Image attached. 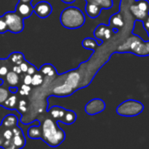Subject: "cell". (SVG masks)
Listing matches in <instances>:
<instances>
[{
	"instance_id": "37",
	"label": "cell",
	"mask_w": 149,
	"mask_h": 149,
	"mask_svg": "<svg viewBox=\"0 0 149 149\" xmlns=\"http://www.w3.org/2000/svg\"><path fill=\"white\" fill-rule=\"evenodd\" d=\"M13 71L15 72L18 74H22V71H21V69L19 68V65H13Z\"/></svg>"
},
{
	"instance_id": "42",
	"label": "cell",
	"mask_w": 149,
	"mask_h": 149,
	"mask_svg": "<svg viewBox=\"0 0 149 149\" xmlns=\"http://www.w3.org/2000/svg\"><path fill=\"white\" fill-rule=\"evenodd\" d=\"M2 61H3V59H0V66L2 65Z\"/></svg>"
},
{
	"instance_id": "8",
	"label": "cell",
	"mask_w": 149,
	"mask_h": 149,
	"mask_svg": "<svg viewBox=\"0 0 149 149\" xmlns=\"http://www.w3.org/2000/svg\"><path fill=\"white\" fill-rule=\"evenodd\" d=\"M12 131L13 133V142L15 145V146L18 149H22L23 147H25L26 144V138L22 130L18 125H16L13 128H12Z\"/></svg>"
},
{
	"instance_id": "35",
	"label": "cell",
	"mask_w": 149,
	"mask_h": 149,
	"mask_svg": "<svg viewBox=\"0 0 149 149\" xmlns=\"http://www.w3.org/2000/svg\"><path fill=\"white\" fill-rule=\"evenodd\" d=\"M23 83L26 85H31L32 84V76L28 74H26V76L24 77V79H23Z\"/></svg>"
},
{
	"instance_id": "39",
	"label": "cell",
	"mask_w": 149,
	"mask_h": 149,
	"mask_svg": "<svg viewBox=\"0 0 149 149\" xmlns=\"http://www.w3.org/2000/svg\"><path fill=\"white\" fill-rule=\"evenodd\" d=\"M62 3H65V4H73L76 0H61Z\"/></svg>"
},
{
	"instance_id": "13",
	"label": "cell",
	"mask_w": 149,
	"mask_h": 149,
	"mask_svg": "<svg viewBox=\"0 0 149 149\" xmlns=\"http://www.w3.org/2000/svg\"><path fill=\"white\" fill-rule=\"evenodd\" d=\"M49 113H50V116L52 117V119H54V121L56 122H61L62 117L64 116L65 114V111H66V109L65 108H62L61 106H53L50 108V110L48 111Z\"/></svg>"
},
{
	"instance_id": "4",
	"label": "cell",
	"mask_w": 149,
	"mask_h": 149,
	"mask_svg": "<svg viewBox=\"0 0 149 149\" xmlns=\"http://www.w3.org/2000/svg\"><path fill=\"white\" fill-rule=\"evenodd\" d=\"M8 31L13 33H19L24 30V19L16 12H7L3 15Z\"/></svg>"
},
{
	"instance_id": "7",
	"label": "cell",
	"mask_w": 149,
	"mask_h": 149,
	"mask_svg": "<svg viewBox=\"0 0 149 149\" xmlns=\"http://www.w3.org/2000/svg\"><path fill=\"white\" fill-rule=\"evenodd\" d=\"M113 31L112 28L110 26H106L104 24H100L99 26H97L94 31V36L97 40H98L99 41L103 42L104 40H109L111 37Z\"/></svg>"
},
{
	"instance_id": "6",
	"label": "cell",
	"mask_w": 149,
	"mask_h": 149,
	"mask_svg": "<svg viewBox=\"0 0 149 149\" xmlns=\"http://www.w3.org/2000/svg\"><path fill=\"white\" fill-rule=\"evenodd\" d=\"M53 12L52 6L47 1H40L33 6V13L40 19L47 18Z\"/></svg>"
},
{
	"instance_id": "21",
	"label": "cell",
	"mask_w": 149,
	"mask_h": 149,
	"mask_svg": "<svg viewBox=\"0 0 149 149\" xmlns=\"http://www.w3.org/2000/svg\"><path fill=\"white\" fill-rule=\"evenodd\" d=\"M7 61H10L13 65H19L23 61H25L26 59H25V56L22 53L13 52L9 55V57L7 58Z\"/></svg>"
},
{
	"instance_id": "1",
	"label": "cell",
	"mask_w": 149,
	"mask_h": 149,
	"mask_svg": "<svg viewBox=\"0 0 149 149\" xmlns=\"http://www.w3.org/2000/svg\"><path fill=\"white\" fill-rule=\"evenodd\" d=\"M41 139L51 147L59 146L66 139V134L58 125V122L52 118H46L44 120L41 125Z\"/></svg>"
},
{
	"instance_id": "16",
	"label": "cell",
	"mask_w": 149,
	"mask_h": 149,
	"mask_svg": "<svg viewBox=\"0 0 149 149\" xmlns=\"http://www.w3.org/2000/svg\"><path fill=\"white\" fill-rule=\"evenodd\" d=\"M77 113L74 112V111H71V110H67L66 109V111H65V114L64 116L62 117L61 122L64 123L65 125H72L76 122L77 120Z\"/></svg>"
},
{
	"instance_id": "31",
	"label": "cell",
	"mask_w": 149,
	"mask_h": 149,
	"mask_svg": "<svg viewBox=\"0 0 149 149\" xmlns=\"http://www.w3.org/2000/svg\"><path fill=\"white\" fill-rule=\"evenodd\" d=\"M3 149H18L15 145L13 142V139H6L3 146H2Z\"/></svg>"
},
{
	"instance_id": "20",
	"label": "cell",
	"mask_w": 149,
	"mask_h": 149,
	"mask_svg": "<svg viewBox=\"0 0 149 149\" xmlns=\"http://www.w3.org/2000/svg\"><path fill=\"white\" fill-rule=\"evenodd\" d=\"M38 70H39V72H40L42 74H44L46 77H54L56 74V68L52 64H49V63L44 64Z\"/></svg>"
},
{
	"instance_id": "25",
	"label": "cell",
	"mask_w": 149,
	"mask_h": 149,
	"mask_svg": "<svg viewBox=\"0 0 149 149\" xmlns=\"http://www.w3.org/2000/svg\"><path fill=\"white\" fill-rule=\"evenodd\" d=\"M9 96H10V91L8 88L6 87L4 81H3V84H0V106H2V104L8 98Z\"/></svg>"
},
{
	"instance_id": "44",
	"label": "cell",
	"mask_w": 149,
	"mask_h": 149,
	"mask_svg": "<svg viewBox=\"0 0 149 149\" xmlns=\"http://www.w3.org/2000/svg\"><path fill=\"white\" fill-rule=\"evenodd\" d=\"M146 32H147V33H148V36H149V30H147Z\"/></svg>"
},
{
	"instance_id": "5",
	"label": "cell",
	"mask_w": 149,
	"mask_h": 149,
	"mask_svg": "<svg viewBox=\"0 0 149 149\" xmlns=\"http://www.w3.org/2000/svg\"><path fill=\"white\" fill-rule=\"evenodd\" d=\"M105 107L106 105L104 100L100 98H94L87 103V104L85 105L84 111L88 115L93 116V115H97L98 113L103 112L105 110Z\"/></svg>"
},
{
	"instance_id": "41",
	"label": "cell",
	"mask_w": 149,
	"mask_h": 149,
	"mask_svg": "<svg viewBox=\"0 0 149 149\" xmlns=\"http://www.w3.org/2000/svg\"><path fill=\"white\" fill-rule=\"evenodd\" d=\"M146 50H147V54L149 55V40L146 42Z\"/></svg>"
},
{
	"instance_id": "10",
	"label": "cell",
	"mask_w": 149,
	"mask_h": 149,
	"mask_svg": "<svg viewBox=\"0 0 149 149\" xmlns=\"http://www.w3.org/2000/svg\"><path fill=\"white\" fill-rule=\"evenodd\" d=\"M110 26L112 28V31L114 33H118V29L124 26V19H123L122 15L119 13L113 14L110 18Z\"/></svg>"
},
{
	"instance_id": "17",
	"label": "cell",
	"mask_w": 149,
	"mask_h": 149,
	"mask_svg": "<svg viewBox=\"0 0 149 149\" xmlns=\"http://www.w3.org/2000/svg\"><path fill=\"white\" fill-rule=\"evenodd\" d=\"M130 10H131L132 15H134V17H135L139 21H143V20L149 15V13H146L141 11L140 9H139L138 6H137L134 3H133L132 5H131Z\"/></svg>"
},
{
	"instance_id": "15",
	"label": "cell",
	"mask_w": 149,
	"mask_h": 149,
	"mask_svg": "<svg viewBox=\"0 0 149 149\" xmlns=\"http://www.w3.org/2000/svg\"><path fill=\"white\" fill-rule=\"evenodd\" d=\"M27 135L32 139H41L42 132L40 125L30 126L27 130Z\"/></svg>"
},
{
	"instance_id": "29",
	"label": "cell",
	"mask_w": 149,
	"mask_h": 149,
	"mask_svg": "<svg viewBox=\"0 0 149 149\" xmlns=\"http://www.w3.org/2000/svg\"><path fill=\"white\" fill-rule=\"evenodd\" d=\"M31 91V87L30 85H26L25 84H23L19 88V93L21 96H28L29 93Z\"/></svg>"
},
{
	"instance_id": "18",
	"label": "cell",
	"mask_w": 149,
	"mask_h": 149,
	"mask_svg": "<svg viewBox=\"0 0 149 149\" xmlns=\"http://www.w3.org/2000/svg\"><path fill=\"white\" fill-rule=\"evenodd\" d=\"M18 97L16 94H12L8 97V98L5 101V103L2 104V106L8 110H15L18 104Z\"/></svg>"
},
{
	"instance_id": "43",
	"label": "cell",
	"mask_w": 149,
	"mask_h": 149,
	"mask_svg": "<svg viewBox=\"0 0 149 149\" xmlns=\"http://www.w3.org/2000/svg\"><path fill=\"white\" fill-rule=\"evenodd\" d=\"M1 129H2V125H0V131H1Z\"/></svg>"
},
{
	"instance_id": "24",
	"label": "cell",
	"mask_w": 149,
	"mask_h": 149,
	"mask_svg": "<svg viewBox=\"0 0 149 149\" xmlns=\"http://www.w3.org/2000/svg\"><path fill=\"white\" fill-rule=\"evenodd\" d=\"M82 45H83V47H84V48L92 50L93 52L96 50V48H97V47L100 46L99 43H98L96 40H94V39H92V38H85V39L83 40Z\"/></svg>"
},
{
	"instance_id": "9",
	"label": "cell",
	"mask_w": 149,
	"mask_h": 149,
	"mask_svg": "<svg viewBox=\"0 0 149 149\" xmlns=\"http://www.w3.org/2000/svg\"><path fill=\"white\" fill-rule=\"evenodd\" d=\"M15 12L23 19H27L29 18L33 13V6L31 5V3L26 4V3H21L19 2L16 6V10Z\"/></svg>"
},
{
	"instance_id": "32",
	"label": "cell",
	"mask_w": 149,
	"mask_h": 149,
	"mask_svg": "<svg viewBox=\"0 0 149 149\" xmlns=\"http://www.w3.org/2000/svg\"><path fill=\"white\" fill-rule=\"evenodd\" d=\"M8 31L6 22L4 19V17H0V33H5Z\"/></svg>"
},
{
	"instance_id": "11",
	"label": "cell",
	"mask_w": 149,
	"mask_h": 149,
	"mask_svg": "<svg viewBox=\"0 0 149 149\" xmlns=\"http://www.w3.org/2000/svg\"><path fill=\"white\" fill-rule=\"evenodd\" d=\"M18 122H19V118L16 115L14 114H8L6 115L1 123V125L3 128L6 129H12L14 126L18 125Z\"/></svg>"
},
{
	"instance_id": "33",
	"label": "cell",
	"mask_w": 149,
	"mask_h": 149,
	"mask_svg": "<svg viewBox=\"0 0 149 149\" xmlns=\"http://www.w3.org/2000/svg\"><path fill=\"white\" fill-rule=\"evenodd\" d=\"M29 65H30V63L28 61H25L21 64H19V68H20V69H21V71H22L23 74H26V71L28 69Z\"/></svg>"
},
{
	"instance_id": "2",
	"label": "cell",
	"mask_w": 149,
	"mask_h": 149,
	"mask_svg": "<svg viewBox=\"0 0 149 149\" xmlns=\"http://www.w3.org/2000/svg\"><path fill=\"white\" fill-rule=\"evenodd\" d=\"M62 26L68 29H77L85 23V16L83 11L76 6H69L64 9L60 16Z\"/></svg>"
},
{
	"instance_id": "26",
	"label": "cell",
	"mask_w": 149,
	"mask_h": 149,
	"mask_svg": "<svg viewBox=\"0 0 149 149\" xmlns=\"http://www.w3.org/2000/svg\"><path fill=\"white\" fill-rule=\"evenodd\" d=\"M43 84V74L39 72V70L32 76V84L31 85L36 87V86H40Z\"/></svg>"
},
{
	"instance_id": "34",
	"label": "cell",
	"mask_w": 149,
	"mask_h": 149,
	"mask_svg": "<svg viewBox=\"0 0 149 149\" xmlns=\"http://www.w3.org/2000/svg\"><path fill=\"white\" fill-rule=\"evenodd\" d=\"M37 71H38V69L36 68V67L30 63V65H29V67H28V69H27V71H26V74H30V76H33V74H34Z\"/></svg>"
},
{
	"instance_id": "12",
	"label": "cell",
	"mask_w": 149,
	"mask_h": 149,
	"mask_svg": "<svg viewBox=\"0 0 149 149\" xmlns=\"http://www.w3.org/2000/svg\"><path fill=\"white\" fill-rule=\"evenodd\" d=\"M102 8L99 7L98 6L95 5V4H92V3H89V2H86V6H85V11H86V13L87 15L91 18V19H96L97 18L101 12H102Z\"/></svg>"
},
{
	"instance_id": "38",
	"label": "cell",
	"mask_w": 149,
	"mask_h": 149,
	"mask_svg": "<svg viewBox=\"0 0 149 149\" xmlns=\"http://www.w3.org/2000/svg\"><path fill=\"white\" fill-rule=\"evenodd\" d=\"M8 90L11 94H17L19 92V88L17 86H9Z\"/></svg>"
},
{
	"instance_id": "36",
	"label": "cell",
	"mask_w": 149,
	"mask_h": 149,
	"mask_svg": "<svg viewBox=\"0 0 149 149\" xmlns=\"http://www.w3.org/2000/svg\"><path fill=\"white\" fill-rule=\"evenodd\" d=\"M141 22H143V26H144L145 30L146 31L149 30V15L143 21H141Z\"/></svg>"
},
{
	"instance_id": "3",
	"label": "cell",
	"mask_w": 149,
	"mask_h": 149,
	"mask_svg": "<svg viewBox=\"0 0 149 149\" xmlns=\"http://www.w3.org/2000/svg\"><path fill=\"white\" fill-rule=\"evenodd\" d=\"M144 110L142 103L137 100L129 99L121 103L116 109L117 113L123 117H135L139 115Z\"/></svg>"
},
{
	"instance_id": "23",
	"label": "cell",
	"mask_w": 149,
	"mask_h": 149,
	"mask_svg": "<svg viewBox=\"0 0 149 149\" xmlns=\"http://www.w3.org/2000/svg\"><path fill=\"white\" fill-rule=\"evenodd\" d=\"M78 80H79V74L76 72H71L69 74V76L68 77L65 84L71 86L74 90H76V87L78 84Z\"/></svg>"
},
{
	"instance_id": "14",
	"label": "cell",
	"mask_w": 149,
	"mask_h": 149,
	"mask_svg": "<svg viewBox=\"0 0 149 149\" xmlns=\"http://www.w3.org/2000/svg\"><path fill=\"white\" fill-rule=\"evenodd\" d=\"M74 90L71 86L64 84L63 85L56 87L54 90V94L58 97H68V96L71 95L72 93H74Z\"/></svg>"
},
{
	"instance_id": "22",
	"label": "cell",
	"mask_w": 149,
	"mask_h": 149,
	"mask_svg": "<svg viewBox=\"0 0 149 149\" xmlns=\"http://www.w3.org/2000/svg\"><path fill=\"white\" fill-rule=\"evenodd\" d=\"M86 2L95 4L102 9H111L113 6V0H85Z\"/></svg>"
},
{
	"instance_id": "19",
	"label": "cell",
	"mask_w": 149,
	"mask_h": 149,
	"mask_svg": "<svg viewBox=\"0 0 149 149\" xmlns=\"http://www.w3.org/2000/svg\"><path fill=\"white\" fill-rule=\"evenodd\" d=\"M5 78L7 84H9V86H17L19 83V74H16L13 70L7 73Z\"/></svg>"
},
{
	"instance_id": "30",
	"label": "cell",
	"mask_w": 149,
	"mask_h": 149,
	"mask_svg": "<svg viewBox=\"0 0 149 149\" xmlns=\"http://www.w3.org/2000/svg\"><path fill=\"white\" fill-rule=\"evenodd\" d=\"M8 72H9L8 66L6 65V63L4 64L2 63V65L0 66V80H4V77H6Z\"/></svg>"
},
{
	"instance_id": "45",
	"label": "cell",
	"mask_w": 149,
	"mask_h": 149,
	"mask_svg": "<svg viewBox=\"0 0 149 149\" xmlns=\"http://www.w3.org/2000/svg\"><path fill=\"white\" fill-rule=\"evenodd\" d=\"M133 1H135V0H133Z\"/></svg>"
},
{
	"instance_id": "40",
	"label": "cell",
	"mask_w": 149,
	"mask_h": 149,
	"mask_svg": "<svg viewBox=\"0 0 149 149\" xmlns=\"http://www.w3.org/2000/svg\"><path fill=\"white\" fill-rule=\"evenodd\" d=\"M33 0H19V2H21V3H26V4H29V3H32Z\"/></svg>"
},
{
	"instance_id": "27",
	"label": "cell",
	"mask_w": 149,
	"mask_h": 149,
	"mask_svg": "<svg viewBox=\"0 0 149 149\" xmlns=\"http://www.w3.org/2000/svg\"><path fill=\"white\" fill-rule=\"evenodd\" d=\"M139 9H140L141 11L149 13V2L147 0H137V1L133 2Z\"/></svg>"
},
{
	"instance_id": "28",
	"label": "cell",
	"mask_w": 149,
	"mask_h": 149,
	"mask_svg": "<svg viewBox=\"0 0 149 149\" xmlns=\"http://www.w3.org/2000/svg\"><path fill=\"white\" fill-rule=\"evenodd\" d=\"M17 111L21 114L23 115L24 113L26 112L27 111V103L25 99H20L18 101V104H17V107H16Z\"/></svg>"
}]
</instances>
